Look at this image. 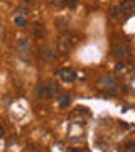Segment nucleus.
I'll return each instance as SVG.
<instances>
[{
    "label": "nucleus",
    "instance_id": "1",
    "mask_svg": "<svg viewBox=\"0 0 135 152\" xmlns=\"http://www.w3.org/2000/svg\"><path fill=\"white\" fill-rule=\"evenodd\" d=\"M76 44H78V36L69 32V31L63 32L59 36V39H58V49H59V53H69Z\"/></svg>",
    "mask_w": 135,
    "mask_h": 152
},
{
    "label": "nucleus",
    "instance_id": "2",
    "mask_svg": "<svg viewBox=\"0 0 135 152\" xmlns=\"http://www.w3.org/2000/svg\"><path fill=\"white\" fill-rule=\"evenodd\" d=\"M96 85H98V88L105 93H115L118 90V81L115 80L113 76H108V75L101 76L96 81Z\"/></svg>",
    "mask_w": 135,
    "mask_h": 152
},
{
    "label": "nucleus",
    "instance_id": "3",
    "mask_svg": "<svg viewBox=\"0 0 135 152\" xmlns=\"http://www.w3.org/2000/svg\"><path fill=\"white\" fill-rule=\"evenodd\" d=\"M17 53L24 61H31L32 59V46H31V41L26 37H20L17 41Z\"/></svg>",
    "mask_w": 135,
    "mask_h": 152
},
{
    "label": "nucleus",
    "instance_id": "4",
    "mask_svg": "<svg viewBox=\"0 0 135 152\" xmlns=\"http://www.w3.org/2000/svg\"><path fill=\"white\" fill-rule=\"evenodd\" d=\"M61 91V86L58 81H47L39 88V98H51L56 96Z\"/></svg>",
    "mask_w": 135,
    "mask_h": 152
},
{
    "label": "nucleus",
    "instance_id": "5",
    "mask_svg": "<svg viewBox=\"0 0 135 152\" xmlns=\"http://www.w3.org/2000/svg\"><path fill=\"white\" fill-rule=\"evenodd\" d=\"M113 56L117 58L118 61H127V59H130V49H128V46L127 44H117L113 48Z\"/></svg>",
    "mask_w": 135,
    "mask_h": 152
},
{
    "label": "nucleus",
    "instance_id": "6",
    "mask_svg": "<svg viewBox=\"0 0 135 152\" xmlns=\"http://www.w3.org/2000/svg\"><path fill=\"white\" fill-rule=\"evenodd\" d=\"M56 56H58V53H56V49L53 46H44V48H41V58L44 61H54Z\"/></svg>",
    "mask_w": 135,
    "mask_h": 152
},
{
    "label": "nucleus",
    "instance_id": "7",
    "mask_svg": "<svg viewBox=\"0 0 135 152\" xmlns=\"http://www.w3.org/2000/svg\"><path fill=\"white\" fill-rule=\"evenodd\" d=\"M58 76H59L63 81H74L76 80V73L73 69H69V68H61V69H58Z\"/></svg>",
    "mask_w": 135,
    "mask_h": 152
},
{
    "label": "nucleus",
    "instance_id": "8",
    "mask_svg": "<svg viewBox=\"0 0 135 152\" xmlns=\"http://www.w3.org/2000/svg\"><path fill=\"white\" fill-rule=\"evenodd\" d=\"M122 7V12H123V15H132L135 12V0H125L120 4Z\"/></svg>",
    "mask_w": 135,
    "mask_h": 152
},
{
    "label": "nucleus",
    "instance_id": "9",
    "mask_svg": "<svg viewBox=\"0 0 135 152\" xmlns=\"http://www.w3.org/2000/svg\"><path fill=\"white\" fill-rule=\"evenodd\" d=\"M115 73L118 75V78H122V80H123L125 76L132 75V68H128V66H125L123 63H118V64L115 66Z\"/></svg>",
    "mask_w": 135,
    "mask_h": 152
},
{
    "label": "nucleus",
    "instance_id": "10",
    "mask_svg": "<svg viewBox=\"0 0 135 152\" xmlns=\"http://www.w3.org/2000/svg\"><path fill=\"white\" fill-rule=\"evenodd\" d=\"M108 14H110V17H112V19H120V17H123V12H122L120 4H118V5H112V7H110Z\"/></svg>",
    "mask_w": 135,
    "mask_h": 152
},
{
    "label": "nucleus",
    "instance_id": "11",
    "mask_svg": "<svg viewBox=\"0 0 135 152\" xmlns=\"http://www.w3.org/2000/svg\"><path fill=\"white\" fill-rule=\"evenodd\" d=\"M32 32H34V36H36L37 39H41L44 36V26L42 24H37V22L32 24Z\"/></svg>",
    "mask_w": 135,
    "mask_h": 152
},
{
    "label": "nucleus",
    "instance_id": "12",
    "mask_svg": "<svg viewBox=\"0 0 135 152\" xmlns=\"http://www.w3.org/2000/svg\"><path fill=\"white\" fill-rule=\"evenodd\" d=\"M14 22H15V26H19V27H26V26H27V17L26 15H20V14H15Z\"/></svg>",
    "mask_w": 135,
    "mask_h": 152
},
{
    "label": "nucleus",
    "instance_id": "13",
    "mask_svg": "<svg viewBox=\"0 0 135 152\" xmlns=\"http://www.w3.org/2000/svg\"><path fill=\"white\" fill-rule=\"evenodd\" d=\"M71 103V98L69 95H63V96L59 98V107H66V105Z\"/></svg>",
    "mask_w": 135,
    "mask_h": 152
},
{
    "label": "nucleus",
    "instance_id": "14",
    "mask_svg": "<svg viewBox=\"0 0 135 152\" xmlns=\"http://www.w3.org/2000/svg\"><path fill=\"white\" fill-rule=\"evenodd\" d=\"M47 4L53 7H63L64 5V0H47Z\"/></svg>",
    "mask_w": 135,
    "mask_h": 152
},
{
    "label": "nucleus",
    "instance_id": "15",
    "mask_svg": "<svg viewBox=\"0 0 135 152\" xmlns=\"http://www.w3.org/2000/svg\"><path fill=\"white\" fill-rule=\"evenodd\" d=\"M64 5L71 7V9H74V7L78 5V2H76V0H64Z\"/></svg>",
    "mask_w": 135,
    "mask_h": 152
},
{
    "label": "nucleus",
    "instance_id": "16",
    "mask_svg": "<svg viewBox=\"0 0 135 152\" xmlns=\"http://www.w3.org/2000/svg\"><path fill=\"white\" fill-rule=\"evenodd\" d=\"M24 152H39V149H36L34 145H29V147H27V149H26Z\"/></svg>",
    "mask_w": 135,
    "mask_h": 152
},
{
    "label": "nucleus",
    "instance_id": "17",
    "mask_svg": "<svg viewBox=\"0 0 135 152\" xmlns=\"http://www.w3.org/2000/svg\"><path fill=\"white\" fill-rule=\"evenodd\" d=\"M2 41H4V26L0 24V42H2Z\"/></svg>",
    "mask_w": 135,
    "mask_h": 152
},
{
    "label": "nucleus",
    "instance_id": "18",
    "mask_svg": "<svg viewBox=\"0 0 135 152\" xmlns=\"http://www.w3.org/2000/svg\"><path fill=\"white\" fill-rule=\"evenodd\" d=\"M4 134H5V130H4V127H2V125H0V139H2V137H4Z\"/></svg>",
    "mask_w": 135,
    "mask_h": 152
},
{
    "label": "nucleus",
    "instance_id": "19",
    "mask_svg": "<svg viewBox=\"0 0 135 152\" xmlns=\"http://www.w3.org/2000/svg\"><path fill=\"white\" fill-rule=\"evenodd\" d=\"M24 4H31V2H34V0H22Z\"/></svg>",
    "mask_w": 135,
    "mask_h": 152
},
{
    "label": "nucleus",
    "instance_id": "20",
    "mask_svg": "<svg viewBox=\"0 0 135 152\" xmlns=\"http://www.w3.org/2000/svg\"><path fill=\"white\" fill-rule=\"evenodd\" d=\"M68 152H78V151H73V149H71V151H68Z\"/></svg>",
    "mask_w": 135,
    "mask_h": 152
}]
</instances>
